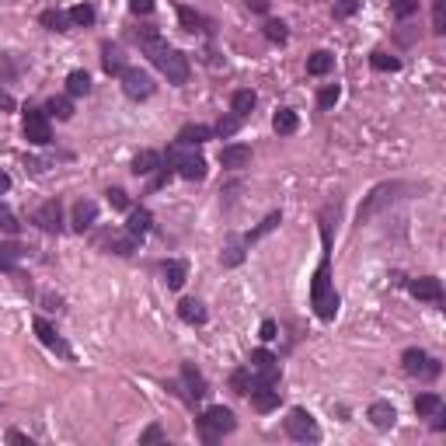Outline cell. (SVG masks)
Returning a JSON list of instances; mask_svg holds the SVG:
<instances>
[{
  "label": "cell",
  "instance_id": "6",
  "mask_svg": "<svg viewBox=\"0 0 446 446\" xmlns=\"http://www.w3.org/2000/svg\"><path fill=\"white\" fill-rule=\"evenodd\" d=\"M286 432H290L293 439H300V443H317V439H321L314 415H311V411H304V408H293V411H290V418H286Z\"/></svg>",
  "mask_w": 446,
  "mask_h": 446
},
{
  "label": "cell",
  "instance_id": "40",
  "mask_svg": "<svg viewBox=\"0 0 446 446\" xmlns=\"http://www.w3.org/2000/svg\"><path fill=\"white\" fill-rule=\"evenodd\" d=\"M70 22H74V25H94V8H91V4H77V8L70 11Z\"/></svg>",
  "mask_w": 446,
  "mask_h": 446
},
{
  "label": "cell",
  "instance_id": "33",
  "mask_svg": "<svg viewBox=\"0 0 446 446\" xmlns=\"http://www.w3.org/2000/svg\"><path fill=\"white\" fill-rule=\"evenodd\" d=\"M439 408H443V397H439V394H418V397H415V411H418L422 418L432 415V411H439Z\"/></svg>",
  "mask_w": 446,
  "mask_h": 446
},
{
  "label": "cell",
  "instance_id": "34",
  "mask_svg": "<svg viewBox=\"0 0 446 446\" xmlns=\"http://www.w3.org/2000/svg\"><path fill=\"white\" fill-rule=\"evenodd\" d=\"M178 22H181V28L185 32H202V15H195L192 8H178Z\"/></svg>",
  "mask_w": 446,
  "mask_h": 446
},
{
  "label": "cell",
  "instance_id": "14",
  "mask_svg": "<svg viewBox=\"0 0 446 446\" xmlns=\"http://www.w3.org/2000/svg\"><path fill=\"white\" fill-rule=\"evenodd\" d=\"M150 227H154V213H150L147 206L133 209V213H129V220H126V231H129L133 238H143V234H150Z\"/></svg>",
  "mask_w": 446,
  "mask_h": 446
},
{
  "label": "cell",
  "instance_id": "29",
  "mask_svg": "<svg viewBox=\"0 0 446 446\" xmlns=\"http://www.w3.org/2000/svg\"><path fill=\"white\" fill-rule=\"evenodd\" d=\"M279 223H283V216H279V213H269V216H265V220L258 223V227H255V231H251V234L245 238V245H255V241H262L265 234H272V231L279 227Z\"/></svg>",
  "mask_w": 446,
  "mask_h": 446
},
{
  "label": "cell",
  "instance_id": "12",
  "mask_svg": "<svg viewBox=\"0 0 446 446\" xmlns=\"http://www.w3.org/2000/svg\"><path fill=\"white\" fill-rule=\"evenodd\" d=\"M220 164H223V167H231V171L248 167V164H251V147H241V143L223 147V150H220Z\"/></svg>",
  "mask_w": 446,
  "mask_h": 446
},
{
  "label": "cell",
  "instance_id": "39",
  "mask_svg": "<svg viewBox=\"0 0 446 446\" xmlns=\"http://www.w3.org/2000/svg\"><path fill=\"white\" fill-rule=\"evenodd\" d=\"M265 39L283 46V42L290 39V32H286V22H265Z\"/></svg>",
  "mask_w": 446,
  "mask_h": 446
},
{
  "label": "cell",
  "instance_id": "54",
  "mask_svg": "<svg viewBox=\"0 0 446 446\" xmlns=\"http://www.w3.org/2000/svg\"><path fill=\"white\" fill-rule=\"evenodd\" d=\"M262 338H265V342L276 338V321H262Z\"/></svg>",
  "mask_w": 446,
  "mask_h": 446
},
{
  "label": "cell",
  "instance_id": "45",
  "mask_svg": "<svg viewBox=\"0 0 446 446\" xmlns=\"http://www.w3.org/2000/svg\"><path fill=\"white\" fill-rule=\"evenodd\" d=\"M356 11H359V0H335V18H338V22L352 18Z\"/></svg>",
  "mask_w": 446,
  "mask_h": 446
},
{
  "label": "cell",
  "instance_id": "48",
  "mask_svg": "<svg viewBox=\"0 0 446 446\" xmlns=\"http://www.w3.org/2000/svg\"><path fill=\"white\" fill-rule=\"evenodd\" d=\"M167 178H171V167H164V164H160V167H157V174L150 178V192L164 188V185H167Z\"/></svg>",
  "mask_w": 446,
  "mask_h": 446
},
{
  "label": "cell",
  "instance_id": "4",
  "mask_svg": "<svg viewBox=\"0 0 446 446\" xmlns=\"http://www.w3.org/2000/svg\"><path fill=\"white\" fill-rule=\"evenodd\" d=\"M234 425H238V418H234L231 408L213 404V408H206V415L199 418V436H202V443H216V439H223L227 432H234Z\"/></svg>",
  "mask_w": 446,
  "mask_h": 446
},
{
  "label": "cell",
  "instance_id": "47",
  "mask_svg": "<svg viewBox=\"0 0 446 446\" xmlns=\"http://www.w3.org/2000/svg\"><path fill=\"white\" fill-rule=\"evenodd\" d=\"M108 206L112 209H129V195L122 188H108Z\"/></svg>",
  "mask_w": 446,
  "mask_h": 446
},
{
  "label": "cell",
  "instance_id": "24",
  "mask_svg": "<svg viewBox=\"0 0 446 446\" xmlns=\"http://www.w3.org/2000/svg\"><path fill=\"white\" fill-rule=\"evenodd\" d=\"M178 317H181L185 324H206V307H202L199 300H181V304H178Z\"/></svg>",
  "mask_w": 446,
  "mask_h": 446
},
{
  "label": "cell",
  "instance_id": "26",
  "mask_svg": "<svg viewBox=\"0 0 446 446\" xmlns=\"http://www.w3.org/2000/svg\"><path fill=\"white\" fill-rule=\"evenodd\" d=\"M255 91H234V101H231V112L238 115V119H248L251 115V108H255Z\"/></svg>",
  "mask_w": 446,
  "mask_h": 446
},
{
  "label": "cell",
  "instance_id": "56",
  "mask_svg": "<svg viewBox=\"0 0 446 446\" xmlns=\"http://www.w3.org/2000/svg\"><path fill=\"white\" fill-rule=\"evenodd\" d=\"M8 188H11V178H8V174H4V171H0V195H4V192H8Z\"/></svg>",
  "mask_w": 446,
  "mask_h": 446
},
{
  "label": "cell",
  "instance_id": "32",
  "mask_svg": "<svg viewBox=\"0 0 446 446\" xmlns=\"http://www.w3.org/2000/svg\"><path fill=\"white\" fill-rule=\"evenodd\" d=\"M46 112H49V115H56V119H70V115H74V101H70L67 94H60V98H49Z\"/></svg>",
  "mask_w": 446,
  "mask_h": 446
},
{
  "label": "cell",
  "instance_id": "50",
  "mask_svg": "<svg viewBox=\"0 0 446 446\" xmlns=\"http://www.w3.org/2000/svg\"><path fill=\"white\" fill-rule=\"evenodd\" d=\"M164 439V432H160V425H150L143 436H140V443H160Z\"/></svg>",
  "mask_w": 446,
  "mask_h": 446
},
{
  "label": "cell",
  "instance_id": "18",
  "mask_svg": "<svg viewBox=\"0 0 446 446\" xmlns=\"http://www.w3.org/2000/svg\"><path fill=\"white\" fill-rule=\"evenodd\" d=\"M160 164H164V157H160L157 150H140V154L133 157V174H136V178H140V174H154Z\"/></svg>",
  "mask_w": 446,
  "mask_h": 446
},
{
  "label": "cell",
  "instance_id": "23",
  "mask_svg": "<svg viewBox=\"0 0 446 446\" xmlns=\"http://www.w3.org/2000/svg\"><path fill=\"white\" fill-rule=\"evenodd\" d=\"M331 67H335V56L324 53V49L311 53V60H307V74L311 77H324V74H331Z\"/></svg>",
  "mask_w": 446,
  "mask_h": 446
},
{
  "label": "cell",
  "instance_id": "51",
  "mask_svg": "<svg viewBox=\"0 0 446 446\" xmlns=\"http://www.w3.org/2000/svg\"><path fill=\"white\" fill-rule=\"evenodd\" d=\"M245 4L255 11V15H265L269 11V4H272V0H245Z\"/></svg>",
  "mask_w": 446,
  "mask_h": 446
},
{
  "label": "cell",
  "instance_id": "8",
  "mask_svg": "<svg viewBox=\"0 0 446 446\" xmlns=\"http://www.w3.org/2000/svg\"><path fill=\"white\" fill-rule=\"evenodd\" d=\"M401 363H404V373H408V377H425V380L439 377V363L429 359L422 349H408V352L401 356Z\"/></svg>",
  "mask_w": 446,
  "mask_h": 446
},
{
  "label": "cell",
  "instance_id": "25",
  "mask_svg": "<svg viewBox=\"0 0 446 446\" xmlns=\"http://www.w3.org/2000/svg\"><path fill=\"white\" fill-rule=\"evenodd\" d=\"M297 126H300V119H297V112H293V108H279V112H276V119H272V129H276L279 136L297 133Z\"/></svg>",
  "mask_w": 446,
  "mask_h": 446
},
{
  "label": "cell",
  "instance_id": "19",
  "mask_svg": "<svg viewBox=\"0 0 446 446\" xmlns=\"http://www.w3.org/2000/svg\"><path fill=\"white\" fill-rule=\"evenodd\" d=\"M251 404H255V411H276L279 408V390L276 387H255L251 390Z\"/></svg>",
  "mask_w": 446,
  "mask_h": 446
},
{
  "label": "cell",
  "instance_id": "46",
  "mask_svg": "<svg viewBox=\"0 0 446 446\" xmlns=\"http://www.w3.org/2000/svg\"><path fill=\"white\" fill-rule=\"evenodd\" d=\"M220 262H223V265H241V262H245V251H241V245H238V241H234V245H227V251L220 255Z\"/></svg>",
  "mask_w": 446,
  "mask_h": 446
},
{
  "label": "cell",
  "instance_id": "52",
  "mask_svg": "<svg viewBox=\"0 0 446 446\" xmlns=\"http://www.w3.org/2000/svg\"><path fill=\"white\" fill-rule=\"evenodd\" d=\"M432 429H436V432H443V429H446V411H443V408H439V411H432Z\"/></svg>",
  "mask_w": 446,
  "mask_h": 446
},
{
  "label": "cell",
  "instance_id": "3",
  "mask_svg": "<svg viewBox=\"0 0 446 446\" xmlns=\"http://www.w3.org/2000/svg\"><path fill=\"white\" fill-rule=\"evenodd\" d=\"M164 160H167V167H174L181 178H188V181H202L206 178V160H202V154H195V150H188V147H181V143H174V147H167V154H160Z\"/></svg>",
  "mask_w": 446,
  "mask_h": 446
},
{
  "label": "cell",
  "instance_id": "9",
  "mask_svg": "<svg viewBox=\"0 0 446 446\" xmlns=\"http://www.w3.org/2000/svg\"><path fill=\"white\" fill-rule=\"evenodd\" d=\"M35 223L42 231H49V234H60L63 231V209H60V202L53 199V202H42L39 209H35Z\"/></svg>",
  "mask_w": 446,
  "mask_h": 446
},
{
  "label": "cell",
  "instance_id": "36",
  "mask_svg": "<svg viewBox=\"0 0 446 446\" xmlns=\"http://www.w3.org/2000/svg\"><path fill=\"white\" fill-rule=\"evenodd\" d=\"M415 11H418V0H390V15H394L397 22L411 18Z\"/></svg>",
  "mask_w": 446,
  "mask_h": 446
},
{
  "label": "cell",
  "instance_id": "7",
  "mask_svg": "<svg viewBox=\"0 0 446 446\" xmlns=\"http://www.w3.org/2000/svg\"><path fill=\"white\" fill-rule=\"evenodd\" d=\"M119 77H122V91H126L133 101H140V98H150V94H154V77H150L147 70L126 67Z\"/></svg>",
  "mask_w": 446,
  "mask_h": 446
},
{
  "label": "cell",
  "instance_id": "41",
  "mask_svg": "<svg viewBox=\"0 0 446 446\" xmlns=\"http://www.w3.org/2000/svg\"><path fill=\"white\" fill-rule=\"evenodd\" d=\"M279 359L269 352V349H255L251 352V370H269V366H276Z\"/></svg>",
  "mask_w": 446,
  "mask_h": 446
},
{
  "label": "cell",
  "instance_id": "17",
  "mask_svg": "<svg viewBox=\"0 0 446 446\" xmlns=\"http://www.w3.org/2000/svg\"><path fill=\"white\" fill-rule=\"evenodd\" d=\"M94 216H98V206L91 202V199H81L77 206H74V231H88L91 223H94Z\"/></svg>",
  "mask_w": 446,
  "mask_h": 446
},
{
  "label": "cell",
  "instance_id": "31",
  "mask_svg": "<svg viewBox=\"0 0 446 446\" xmlns=\"http://www.w3.org/2000/svg\"><path fill=\"white\" fill-rule=\"evenodd\" d=\"M42 25H46L49 32H70V28H74L70 15H63V11H42Z\"/></svg>",
  "mask_w": 446,
  "mask_h": 446
},
{
  "label": "cell",
  "instance_id": "27",
  "mask_svg": "<svg viewBox=\"0 0 446 446\" xmlns=\"http://www.w3.org/2000/svg\"><path fill=\"white\" fill-rule=\"evenodd\" d=\"M136 241H140V238H133V234L126 231V234H108L105 245H108V251H115V255H133V251H136Z\"/></svg>",
  "mask_w": 446,
  "mask_h": 446
},
{
  "label": "cell",
  "instance_id": "2",
  "mask_svg": "<svg viewBox=\"0 0 446 446\" xmlns=\"http://www.w3.org/2000/svg\"><path fill=\"white\" fill-rule=\"evenodd\" d=\"M321 241H324V251H321V262H317V272L311 283V307L321 321H331L338 314V293L331 286V234H328V227H321Z\"/></svg>",
  "mask_w": 446,
  "mask_h": 446
},
{
  "label": "cell",
  "instance_id": "44",
  "mask_svg": "<svg viewBox=\"0 0 446 446\" xmlns=\"http://www.w3.org/2000/svg\"><path fill=\"white\" fill-rule=\"evenodd\" d=\"M338 98H342V88H338V84H328V88H321V94H317V105H321V108H331Z\"/></svg>",
  "mask_w": 446,
  "mask_h": 446
},
{
  "label": "cell",
  "instance_id": "5",
  "mask_svg": "<svg viewBox=\"0 0 446 446\" xmlns=\"http://www.w3.org/2000/svg\"><path fill=\"white\" fill-rule=\"evenodd\" d=\"M25 140L35 143V147H46V143L53 140L49 112H46V108H28V112H25Z\"/></svg>",
  "mask_w": 446,
  "mask_h": 446
},
{
  "label": "cell",
  "instance_id": "16",
  "mask_svg": "<svg viewBox=\"0 0 446 446\" xmlns=\"http://www.w3.org/2000/svg\"><path fill=\"white\" fill-rule=\"evenodd\" d=\"M181 383L188 387L185 394H188V401H199V397H206V380H202V373L195 370V366H181Z\"/></svg>",
  "mask_w": 446,
  "mask_h": 446
},
{
  "label": "cell",
  "instance_id": "10",
  "mask_svg": "<svg viewBox=\"0 0 446 446\" xmlns=\"http://www.w3.org/2000/svg\"><path fill=\"white\" fill-rule=\"evenodd\" d=\"M408 290H411V297H418V300H429V304H443V283H439V279H432V276L411 279V283H408Z\"/></svg>",
  "mask_w": 446,
  "mask_h": 446
},
{
  "label": "cell",
  "instance_id": "49",
  "mask_svg": "<svg viewBox=\"0 0 446 446\" xmlns=\"http://www.w3.org/2000/svg\"><path fill=\"white\" fill-rule=\"evenodd\" d=\"M129 11L133 15H150L154 11V0H129Z\"/></svg>",
  "mask_w": 446,
  "mask_h": 446
},
{
  "label": "cell",
  "instance_id": "42",
  "mask_svg": "<svg viewBox=\"0 0 446 446\" xmlns=\"http://www.w3.org/2000/svg\"><path fill=\"white\" fill-rule=\"evenodd\" d=\"M432 32L436 35L446 32V0H436V8H432Z\"/></svg>",
  "mask_w": 446,
  "mask_h": 446
},
{
  "label": "cell",
  "instance_id": "28",
  "mask_svg": "<svg viewBox=\"0 0 446 446\" xmlns=\"http://www.w3.org/2000/svg\"><path fill=\"white\" fill-rule=\"evenodd\" d=\"M25 258V248L22 245H0V269L4 272H15V265Z\"/></svg>",
  "mask_w": 446,
  "mask_h": 446
},
{
  "label": "cell",
  "instance_id": "53",
  "mask_svg": "<svg viewBox=\"0 0 446 446\" xmlns=\"http://www.w3.org/2000/svg\"><path fill=\"white\" fill-rule=\"evenodd\" d=\"M0 112H15V98L8 91H0Z\"/></svg>",
  "mask_w": 446,
  "mask_h": 446
},
{
  "label": "cell",
  "instance_id": "55",
  "mask_svg": "<svg viewBox=\"0 0 446 446\" xmlns=\"http://www.w3.org/2000/svg\"><path fill=\"white\" fill-rule=\"evenodd\" d=\"M8 439H11V443H28V446H32V439H28L25 432H18V429H15V432H8Z\"/></svg>",
  "mask_w": 446,
  "mask_h": 446
},
{
  "label": "cell",
  "instance_id": "11",
  "mask_svg": "<svg viewBox=\"0 0 446 446\" xmlns=\"http://www.w3.org/2000/svg\"><path fill=\"white\" fill-rule=\"evenodd\" d=\"M35 335H39V342L46 345V349H53V352H60V356H70V349H67V342L56 335V328L46 321V317H35Z\"/></svg>",
  "mask_w": 446,
  "mask_h": 446
},
{
  "label": "cell",
  "instance_id": "13",
  "mask_svg": "<svg viewBox=\"0 0 446 446\" xmlns=\"http://www.w3.org/2000/svg\"><path fill=\"white\" fill-rule=\"evenodd\" d=\"M394 192H401V185H380V188H377V192L366 199V206L359 209V223H363V220H370V216H373V213H377L383 202H390V199H394Z\"/></svg>",
  "mask_w": 446,
  "mask_h": 446
},
{
  "label": "cell",
  "instance_id": "15",
  "mask_svg": "<svg viewBox=\"0 0 446 446\" xmlns=\"http://www.w3.org/2000/svg\"><path fill=\"white\" fill-rule=\"evenodd\" d=\"M209 136H213V129H209V126L188 122V126H181V129H178V140H174V143H181V147H199V143H206Z\"/></svg>",
  "mask_w": 446,
  "mask_h": 446
},
{
  "label": "cell",
  "instance_id": "1",
  "mask_svg": "<svg viewBox=\"0 0 446 446\" xmlns=\"http://www.w3.org/2000/svg\"><path fill=\"white\" fill-rule=\"evenodd\" d=\"M136 42H140V49L154 60V67H157L171 84H185V81H188V56H185L181 49H171L154 28L136 32Z\"/></svg>",
  "mask_w": 446,
  "mask_h": 446
},
{
  "label": "cell",
  "instance_id": "35",
  "mask_svg": "<svg viewBox=\"0 0 446 446\" xmlns=\"http://www.w3.org/2000/svg\"><path fill=\"white\" fill-rule=\"evenodd\" d=\"M231 390L241 394V397L251 394V370H234V373H231Z\"/></svg>",
  "mask_w": 446,
  "mask_h": 446
},
{
  "label": "cell",
  "instance_id": "43",
  "mask_svg": "<svg viewBox=\"0 0 446 446\" xmlns=\"http://www.w3.org/2000/svg\"><path fill=\"white\" fill-rule=\"evenodd\" d=\"M238 126H241V119H238V115H223V119L216 122V129H213V133H216V136H234V133H238Z\"/></svg>",
  "mask_w": 446,
  "mask_h": 446
},
{
  "label": "cell",
  "instance_id": "30",
  "mask_svg": "<svg viewBox=\"0 0 446 446\" xmlns=\"http://www.w3.org/2000/svg\"><path fill=\"white\" fill-rule=\"evenodd\" d=\"M88 91H91L88 70H74V74L67 77V94H70V98H81V94H88Z\"/></svg>",
  "mask_w": 446,
  "mask_h": 446
},
{
  "label": "cell",
  "instance_id": "20",
  "mask_svg": "<svg viewBox=\"0 0 446 446\" xmlns=\"http://www.w3.org/2000/svg\"><path fill=\"white\" fill-rule=\"evenodd\" d=\"M370 422H373L377 429H390V425L397 422L394 404H387V401H373V404H370Z\"/></svg>",
  "mask_w": 446,
  "mask_h": 446
},
{
  "label": "cell",
  "instance_id": "22",
  "mask_svg": "<svg viewBox=\"0 0 446 446\" xmlns=\"http://www.w3.org/2000/svg\"><path fill=\"white\" fill-rule=\"evenodd\" d=\"M101 63H105L108 74H122V70H126V56H122V49L112 46V42L101 46Z\"/></svg>",
  "mask_w": 446,
  "mask_h": 446
},
{
  "label": "cell",
  "instance_id": "37",
  "mask_svg": "<svg viewBox=\"0 0 446 446\" xmlns=\"http://www.w3.org/2000/svg\"><path fill=\"white\" fill-rule=\"evenodd\" d=\"M370 63H373V70H401V60L397 56H390V53H373L370 56Z\"/></svg>",
  "mask_w": 446,
  "mask_h": 446
},
{
  "label": "cell",
  "instance_id": "21",
  "mask_svg": "<svg viewBox=\"0 0 446 446\" xmlns=\"http://www.w3.org/2000/svg\"><path fill=\"white\" fill-rule=\"evenodd\" d=\"M185 276H188V265L181 258L164 262V283H167V290H181L185 286Z\"/></svg>",
  "mask_w": 446,
  "mask_h": 446
},
{
  "label": "cell",
  "instance_id": "38",
  "mask_svg": "<svg viewBox=\"0 0 446 446\" xmlns=\"http://www.w3.org/2000/svg\"><path fill=\"white\" fill-rule=\"evenodd\" d=\"M0 231H4V234H18V231H22L15 209H8V206H0Z\"/></svg>",
  "mask_w": 446,
  "mask_h": 446
}]
</instances>
